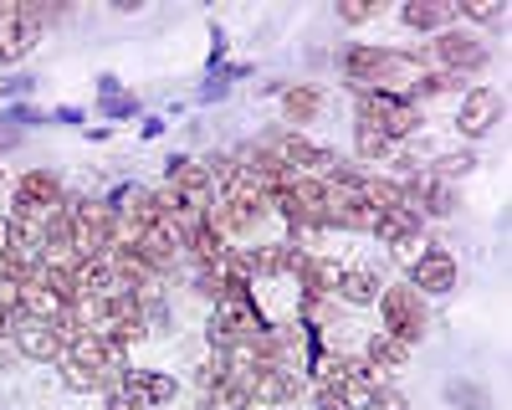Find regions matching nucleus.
Masks as SVG:
<instances>
[{
    "label": "nucleus",
    "instance_id": "1",
    "mask_svg": "<svg viewBox=\"0 0 512 410\" xmlns=\"http://www.w3.org/2000/svg\"><path fill=\"white\" fill-rule=\"evenodd\" d=\"M338 72L354 93H395V98H410L415 77L425 72L420 57L410 47H369V41H349L338 52Z\"/></svg>",
    "mask_w": 512,
    "mask_h": 410
},
{
    "label": "nucleus",
    "instance_id": "2",
    "mask_svg": "<svg viewBox=\"0 0 512 410\" xmlns=\"http://www.w3.org/2000/svg\"><path fill=\"white\" fill-rule=\"evenodd\" d=\"M420 57V67H431V72H456V77H482L492 67V47H487V36L477 31H466V26H446L436 36H425L420 47H410Z\"/></svg>",
    "mask_w": 512,
    "mask_h": 410
},
{
    "label": "nucleus",
    "instance_id": "3",
    "mask_svg": "<svg viewBox=\"0 0 512 410\" xmlns=\"http://www.w3.org/2000/svg\"><path fill=\"white\" fill-rule=\"evenodd\" d=\"M374 308H379V328H384V334H395L410 349L431 334V303H425L410 282H384V293H379Z\"/></svg>",
    "mask_w": 512,
    "mask_h": 410
},
{
    "label": "nucleus",
    "instance_id": "4",
    "mask_svg": "<svg viewBox=\"0 0 512 410\" xmlns=\"http://www.w3.org/2000/svg\"><path fill=\"white\" fill-rule=\"evenodd\" d=\"M354 123H369L390 144H405L425 129V108H415L410 98H395V93H354Z\"/></svg>",
    "mask_w": 512,
    "mask_h": 410
},
{
    "label": "nucleus",
    "instance_id": "5",
    "mask_svg": "<svg viewBox=\"0 0 512 410\" xmlns=\"http://www.w3.org/2000/svg\"><path fill=\"white\" fill-rule=\"evenodd\" d=\"M118 246V211L108 200H77L72 205V257L88 262Z\"/></svg>",
    "mask_w": 512,
    "mask_h": 410
},
{
    "label": "nucleus",
    "instance_id": "6",
    "mask_svg": "<svg viewBox=\"0 0 512 410\" xmlns=\"http://www.w3.org/2000/svg\"><path fill=\"white\" fill-rule=\"evenodd\" d=\"M405 282L415 287V293L431 303V298H446V293H456L461 287V262H456V252L451 246H420V252L410 257V272H405Z\"/></svg>",
    "mask_w": 512,
    "mask_h": 410
},
{
    "label": "nucleus",
    "instance_id": "7",
    "mask_svg": "<svg viewBox=\"0 0 512 410\" xmlns=\"http://www.w3.org/2000/svg\"><path fill=\"white\" fill-rule=\"evenodd\" d=\"M267 139V149L287 164V170L292 175H328L333 170V164L338 159H344V154H338V149H328V144H318L313 134H292V129H282V134H262Z\"/></svg>",
    "mask_w": 512,
    "mask_h": 410
},
{
    "label": "nucleus",
    "instance_id": "8",
    "mask_svg": "<svg viewBox=\"0 0 512 410\" xmlns=\"http://www.w3.org/2000/svg\"><path fill=\"white\" fill-rule=\"evenodd\" d=\"M400 190H405V205H410L420 221H451V216L461 211V190H456L451 180H436L431 170L405 175Z\"/></svg>",
    "mask_w": 512,
    "mask_h": 410
},
{
    "label": "nucleus",
    "instance_id": "9",
    "mask_svg": "<svg viewBox=\"0 0 512 410\" xmlns=\"http://www.w3.org/2000/svg\"><path fill=\"white\" fill-rule=\"evenodd\" d=\"M502 108H507L502 88H492V82H472V88L461 93V108H456V134H461L466 144L487 139L497 123H502Z\"/></svg>",
    "mask_w": 512,
    "mask_h": 410
},
{
    "label": "nucleus",
    "instance_id": "10",
    "mask_svg": "<svg viewBox=\"0 0 512 410\" xmlns=\"http://www.w3.org/2000/svg\"><path fill=\"white\" fill-rule=\"evenodd\" d=\"M57 205H67V185L57 170H26L11 185V216H21V221H41Z\"/></svg>",
    "mask_w": 512,
    "mask_h": 410
},
{
    "label": "nucleus",
    "instance_id": "11",
    "mask_svg": "<svg viewBox=\"0 0 512 410\" xmlns=\"http://www.w3.org/2000/svg\"><path fill=\"white\" fill-rule=\"evenodd\" d=\"M113 395L128 400V405L159 410V405H169V400H180V380L169 375V369H134V364H128L123 375H118V385H113Z\"/></svg>",
    "mask_w": 512,
    "mask_h": 410
},
{
    "label": "nucleus",
    "instance_id": "12",
    "mask_svg": "<svg viewBox=\"0 0 512 410\" xmlns=\"http://www.w3.org/2000/svg\"><path fill=\"white\" fill-rule=\"evenodd\" d=\"M303 390H308V380L297 375V369H287V364H251V375H246V395H251V405H262V410L292 405Z\"/></svg>",
    "mask_w": 512,
    "mask_h": 410
},
{
    "label": "nucleus",
    "instance_id": "13",
    "mask_svg": "<svg viewBox=\"0 0 512 410\" xmlns=\"http://www.w3.org/2000/svg\"><path fill=\"white\" fill-rule=\"evenodd\" d=\"M11 344H16V354L31 359V364H62V354H67V339L57 334L52 323H41V318H31V313H21V318L11 323Z\"/></svg>",
    "mask_w": 512,
    "mask_h": 410
},
{
    "label": "nucleus",
    "instance_id": "14",
    "mask_svg": "<svg viewBox=\"0 0 512 410\" xmlns=\"http://www.w3.org/2000/svg\"><path fill=\"white\" fill-rule=\"evenodd\" d=\"M36 41H41V31L26 21V6H21V0H0V67L26 62Z\"/></svg>",
    "mask_w": 512,
    "mask_h": 410
},
{
    "label": "nucleus",
    "instance_id": "15",
    "mask_svg": "<svg viewBox=\"0 0 512 410\" xmlns=\"http://www.w3.org/2000/svg\"><path fill=\"white\" fill-rule=\"evenodd\" d=\"M277 108H282V123L292 134H308V123H318L323 108H328V93L318 88V82H287V88L277 93Z\"/></svg>",
    "mask_w": 512,
    "mask_h": 410
},
{
    "label": "nucleus",
    "instance_id": "16",
    "mask_svg": "<svg viewBox=\"0 0 512 410\" xmlns=\"http://www.w3.org/2000/svg\"><path fill=\"white\" fill-rule=\"evenodd\" d=\"M67 359H77V364H88V369H98V375H108L113 385H118V375L128 369V349L123 344H113V339H103V334H77L72 344H67Z\"/></svg>",
    "mask_w": 512,
    "mask_h": 410
},
{
    "label": "nucleus",
    "instance_id": "17",
    "mask_svg": "<svg viewBox=\"0 0 512 410\" xmlns=\"http://www.w3.org/2000/svg\"><path fill=\"white\" fill-rule=\"evenodd\" d=\"M369 236L379 246H390V252H405V246H420L425 241V221L410 211V205H400V211H379L374 226H369Z\"/></svg>",
    "mask_w": 512,
    "mask_h": 410
},
{
    "label": "nucleus",
    "instance_id": "18",
    "mask_svg": "<svg viewBox=\"0 0 512 410\" xmlns=\"http://www.w3.org/2000/svg\"><path fill=\"white\" fill-rule=\"evenodd\" d=\"M395 21L410 36H436V31L456 26V6L451 0H405V6L395 11Z\"/></svg>",
    "mask_w": 512,
    "mask_h": 410
},
{
    "label": "nucleus",
    "instance_id": "19",
    "mask_svg": "<svg viewBox=\"0 0 512 410\" xmlns=\"http://www.w3.org/2000/svg\"><path fill=\"white\" fill-rule=\"evenodd\" d=\"M379 293H384V277H379L369 262H349V267H344V282H338L333 298L349 303V308H374Z\"/></svg>",
    "mask_w": 512,
    "mask_h": 410
},
{
    "label": "nucleus",
    "instance_id": "20",
    "mask_svg": "<svg viewBox=\"0 0 512 410\" xmlns=\"http://www.w3.org/2000/svg\"><path fill=\"white\" fill-rule=\"evenodd\" d=\"M364 364L374 369V375H400V369L410 364V344H400L395 334H384V328H374V334L364 339Z\"/></svg>",
    "mask_w": 512,
    "mask_h": 410
},
{
    "label": "nucleus",
    "instance_id": "21",
    "mask_svg": "<svg viewBox=\"0 0 512 410\" xmlns=\"http://www.w3.org/2000/svg\"><path fill=\"white\" fill-rule=\"evenodd\" d=\"M456 21H466V31L482 36L487 26H502V21H507V6H502V0H461Z\"/></svg>",
    "mask_w": 512,
    "mask_h": 410
},
{
    "label": "nucleus",
    "instance_id": "22",
    "mask_svg": "<svg viewBox=\"0 0 512 410\" xmlns=\"http://www.w3.org/2000/svg\"><path fill=\"white\" fill-rule=\"evenodd\" d=\"M354 154H359L364 164H390V159L400 154V144H390L379 129H369V123H354Z\"/></svg>",
    "mask_w": 512,
    "mask_h": 410
},
{
    "label": "nucleus",
    "instance_id": "23",
    "mask_svg": "<svg viewBox=\"0 0 512 410\" xmlns=\"http://www.w3.org/2000/svg\"><path fill=\"white\" fill-rule=\"evenodd\" d=\"M62 385L67 390H77V395H98V390H113V380L108 375H98V369H88V364H77V359H67L62 354Z\"/></svg>",
    "mask_w": 512,
    "mask_h": 410
},
{
    "label": "nucleus",
    "instance_id": "24",
    "mask_svg": "<svg viewBox=\"0 0 512 410\" xmlns=\"http://www.w3.org/2000/svg\"><path fill=\"white\" fill-rule=\"evenodd\" d=\"M472 170H477V154H472V149H441V154L431 159V175H436V180H451V185L466 180Z\"/></svg>",
    "mask_w": 512,
    "mask_h": 410
},
{
    "label": "nucleus",
    "instance_id": "25",
    "mask_svg": "<svg viewBox=\"0 0 512 410\" xmlns=\"http://www.w3.org/2000/svg\"><path fill=\"white\" fill-rule=\"evenodd\" d=\"M384 11H390L384 0H338V21H344V26H364V21H374Z\"/></svg>",
    "mask_w": 512,
    "mask_h": 410
},
{
    "label": "nucleus",
    "instance_id": "26",
    "mask_svg": "<svg viewBox=\"0 0 512 410\" xmlns=\"http://www.w3.org/2000/svg\"><path fill=\"white\" fill-rule=\"evenodd\" d=\"M364 410H410V395H405L400 385H390V380H379V385L369 390Z\"/></svg>",
    "mask_w": 512,
    "mask_h": 410
},
{
    "label": "nucleus",
    "instance_id": "27",
    "mask_svg": "<svg viewBox=\"0 0 512 410\" xmlns=\"http://www.w3.org/2000/svg\"><path fill=\"white\" fill-rule=\"evenodd\" d=\"M0 313H6V318H21V313H26L21 287H16V282H0Z\"/></svg>",
    "mask_w": 512,
    "mask_h": 410
},
{
    "label": "nucleus",
    "instance_id": "28",
    "mask_svg": "<svg viewBox=\"0 0 512 410\" xmlns=\"http://www.w3.org/2000/svg\"><path fill=\"white\" fill-rule=\"evenodd\" d=\"M313 405H318V410H354V405H349L344 395H338V390H313Z\"/></svg>",
    "mask_w": 512,
    "mask_h": 410
},
{
    "label": "nucleus",
    "instance_id": "29",
    "mask_svg": "<svg viewBox=\"0 0 512 410\" xmlns=\"http://www.w3.org/2000/svg\"><path fill=\"white\" fill-rule=\"evenodd\" d=\"M21 93H31V77H11L6 82V98H21Z\"/></svg>",
    "mask_w": 512,
    "mask_h": 410
},
{
    "label": "nucleus",
    "instance_id": "30",
    "mask_svg": "<svg viewBox=\"0 0 512 410\" xmlns=\"http://www.w3.org/2000/svg\"><path fill=\"white\" fill-rule=\"evenodd\" d=\"M47 118H57V123H82V108H57V113H47Z\"/></svg>",
    "mask_w": 512,
    "mask_h": 410
},
{
    "label": "nucleus",
    "instance_id": "31",
    "mask_svg": "<svg viewBox=\"0 0 512 410\" xmlns=\"http://www.w3.org/2000/svg\"><path fill=\"white\" fill-rule=\"evenodd\" d=\"M139 134H144V139H159V134H164V118H149V123H144Z\"/></svg>",
    "mask_w": 512,
    "mask_h": 410
},
{
    "label": "nucleus",
    "instance_id": "32",
    "mask_svg": "<svg viewBox=\"0 0 512 410\" xmlns=\"http://www.w3.org/2000/svg\"><path fill=\"white\" fill-rule=\"evenodd\" d=\"M108 410H144V405H128V400H118V395H113V400H108Z\"/></svg>",
    "mask_w": 512,
    "mask_h": 410
},
{
    "label": "nucleus",
    "instance_id": "33",
    "mask_svg": "<svg viewBox=\"0 0 512 410\" xmlns=\"http://www.w3.org/2000/svg\"><path fill=\"white\" fill-rule=\"evenodd\" d=\"M11 323H16V318H6V313H0V339H11Z\"/></svg>",
    "mask_w": 512,
    "mask_h": 410
},
{
    "label": "nucleus",
    "instance_id": "34",
    "mask_svg": "<svg viewBox=\"0 0 512 410\" xmlns=\"http://www.w3.org/2000/svg\"><path fill=\"white\" fill-rule=\"evenodd\" d=\"M246 410H262V405H246Z\"/></svg>",
    "mask_w": 512,
    "mask_h": 410
},
{
    "label": "nucleus",
    "instance_id": "35",
    "mask_svg": "<svg viewBox=\"0 0 512 410\" xmlns=\"http://www.w3.org/2000/svg\"><path fill=\"white\" fill-rule=\"evenodd\" d=\"M0 180H6V170H0Z\"/></svg>",
    "mask_w": 512,
    "mask_h": 410
}]
</instances>
